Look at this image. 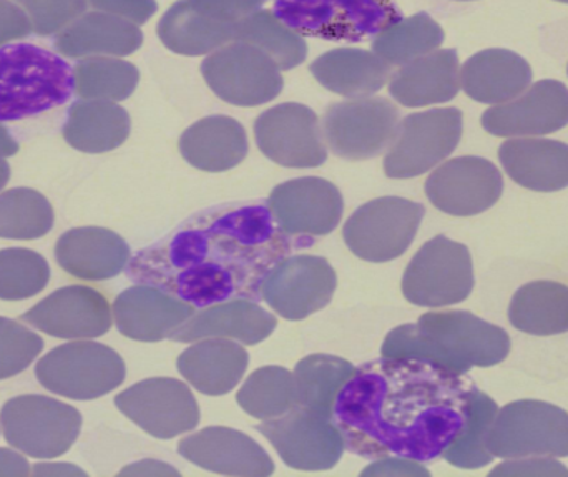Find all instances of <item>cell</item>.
I'll return each instance as SVG.
<instances>
[{"label": "cell", "mask_w": 568, "mask_h": 477, "mask_svg": "<svg viewBox=\"0 0 568 477\" xmlns=\"http://www.w3.org/2000/svg\"><path fill=\"white\" fill-rule=\"evenodd\" d=\"M476 386L429 359L386 358L356 368L334 405L333 419L353 455L434 461L466 423Z\"/></svg>", "instance_id": "obj_2"}, {"label": "cell", "mask_w": 568, "mask_h": 477, "mask_svg": "<svg viewBox=\"0 0 568 477\" xmlns=\"http://www.w3.org/2000/svg\"><path fill=\"white\" fill-rule=\"evenodd\" d=\"M509 322L534 336L568 332V286L557 282H532L517 290L509 306Z\"/></svg>", "instance_id": "obj_35"}, {"label": "cell", "mask_w": 568, "mask_h": 477, "mask_svg": "<svg viewBox=\"0 0 568 477\" xmlns=\"http://www.w3.org/2000/svg\"><path fill=\"white\" fill-rule=\"evenodd\" d=\"M72 67L32 43L0 47V122H17L69 102Z\"/></svg>", "instance_id": "obj_4"}, {"label": "cell", "mask_w": 568, "mask_h": 477, "mask_svg": "<svg viewBox=\"0 0 568 477\" xmlns=\"http://www.w3.org/2000/svg\"><path fill=\"white\" fill-rule=\"evenodd\" d=\"M463 120V112L453 106L406 116L384 159L386 175L414 179L439 165L459 145Z\"/></svg>", "instance_id": "obj_12"}, {"label": "cell", "mask_w": 568, "mask_h": 477, "mask_svg": "<svg viewBox=\"0 0 568 477\" xmlns=\"http://www.w3.org/2000/svg\"><path fill=\"white\" fill-rule=\"evenodd\" d=\"M420 203L383 196L359 206L343 229L347 248L366 262L384 263L399 258L413 245L423 222Z\"/></svg>", "instance_id": "obj_10"}, {"label": "cell", "mask_w": 568, "mask_h": 477, "mask_svg": "<svg viewBox=\"0 0 568 477\" xmlns=\"http://www.w3.org/2000/svg\"><path fill=\"white\" fill-rule=\"evenodd\" d=\"M140 72L116 57H89L73 67V89L83 100L122 102L135 92Z\"/></svg>", "instance_id": "obj_40"}, {"label": "cell", "mask_w": 568, "mask_h": 477, "mask_svg": "<svg viewBox=\"0 0 568 477\" xmlns=\"http://www.w3.org/2000/svg\"><path fill=\"white\" fill-rule=\"evenodd\" d=\"M202 75L223 102L258 106L272 102L283 90L282 69L250 43H226L202 62Z\"/></svg>", "instance_id": "obj_11"}, {"label": "cell", "mask_w": 568, "mask_h": 477, "mask_svg": "<svg viewBox=\"0 0 568 477\" xmlns=\"http://www.w3.org/2000/svg\"><path fill=\"white\" fill-rule=\"evenodd\" d=\"M36 375L53 395L90 402L119 388L126 368L122 356L109 346L75 342L47 353L37 365Z\"/></svg>", "instance_id": "obj_7"}, {"label": "cell", "mask_w": 568, "mask_h": 477, "mask_svg": "<svg viewBox=\"0 0 568 477\" xmlns=\"http://www.w3.org/2000/svg\"><path fill=\"white\" fill-rule=\"evenodd\" d=\"M143 32L136 23L105 12L83 13L57 35L55 49L69 59L126 57L142 47Z\"/></svg>", "instance_id": "obj_28"}, {"label": "cell", "mask_w": 568, "mask_h": 477, "mask_svg": "<svg viewBox=\"0 0 568 477\" xmlns=\"http://www.w3.org/2000/svg\"><path fill=\"white\" fill-rule=\"evenodd\" d=\"M444 42L439 23L420 12L384 26L373 40V52L387 65L403 67L419 57L436 52Z\"/></svg>", "instance_id": "obj_37"}, {"label": "cell", "mask_w": 568, "mask_h": 477, "mask_svg": "<svg viewBox=\"0 0 568 477\" xmlns=\"http://www.w3.org/2000/svg\"><path fill=\"white\" fill-rule=\"evenodd\" d=\"M532 82V69L513 50L490 49L470 57L460 69L464 92L480 103L500 105L519 97Z\"/></svg>", "instance_id": "obj_30"}, {"label": "cell", "mask_w": 568, "mask_h": 477, "mask_svg": "<svg viewBox=\"0 0 568 477\" xmlns=\"http://www.w3.org/2000/svg\"><path fill=\"white\" fill-rule=\"evenodd\" d=\"M313 243L311 236L284 232L263 203L216 206L140 250L126 275L196 309L239 298L260 302L266 275Z\"/></svg>", "instance_id": "obj_1"}, {"label": "cell", "mask_w": 568, "mask_h": 477, "mask_svg": "<svg viewBox=\"0 0 568 477\" xmlns=\"http://www.w3.org/2000/svg\"><path fill=\"white\" fill-rule=\"evenodd\" d=\"M336 285V273L327 260L291 255L266 275L262 298L284 319L300 322L326 308Z\"/></svg>", "instance_id": "obj_18"}, {"label": "cell", "mask_w": 568, "mask_h": 477, "mask_svg": "<svg viewBox=\"0 0 568 477\" xmlns=\"http://www.w3.org/2000/svg\"><path fill=\"white\" fill-rule=\"evenodd\" d=\"M87 3L100 12L123 17L136 26L149 22L159 10V3L155 0H87Z\"/></svg>", "instance_id": "obj_47"}, {"label": "cell", "mask_w": 568, "mask_h": 477, "mask_svg": "<svg viewBox=\"0 0 568 477\" xmlns=\"http://www.w3.org/2000/svg\"><path fill=\"white\" fill-rule=\"evenodd\" d=\"M490 476L567 477L568 469L566 466L560 465L556 458H550V456H529V458H514L509 459V461L503 463V465L497 466V468L490 473Z\"/></svg>", "instance_id": "obj_46"}, {"label": "cell", "mask_w": 568, "mask_h": 477, "mask_svg": "<svg viewBox=\"0 0 568 477\" xmlns=\"http://www.w3.org/2000/svg\"><path fill=\"white\" fill-rule=\"evenodd\" d=\"M460 2H467V0H460Z\"/></svg>", "instance_id": "obj_54"}, {"label": "cell", "mask_w": 568, "mask_h": 477, "mask_svg": "<svg viewBox=\"0 0 568 477\" xmlns=\"http://www.w3.org/2000/svg\"><path fill=\"white\" fill-rule=\"evenodd\" d=\"M10 179V166L9 163L6 162V160L0 156V190L3 189V186L7 185V182H9Z\"/></svg>", "instance_id": "obj_52"}, {"label": "cell", "mask_w": 568, "mask_h": 477, "mask_svg": "<svg viewBox=\"0 0 568 477\" xmlns=\"http://www.w3.org/2000/svg\"><path fill=\"white\" fill-rule=\"evenodd\" d=\"M496 402L486 393L473 388L467 398L466 423L453 445L444 451L443 458L460 469H479L493 463L494 456L487 449V438L496 419Z\"/></svg>", "instance_id": "obj_39"}, {"label": "cell", "mask_w": 568, "mask_h": 477, "mask_svg": "<svg viewBox=\"0 0 568 477\" xmlns=\"http://www.w3.org/2000/svg\"><path fill=\"white\" fill-rule=\"evenodd\" d=\"M239 405L253 418H280L297 408L294 375L282 366H265L252 373L240 389Z\"/></svg>", "instance_id": "obj_41"}, {"label": "cell", "mask_w": 568, "mask_h": 477, "mask_svg": "<svg viewBox=\"0 0 568 477\" xmlns=\"http://www.w3.org/2000/svg\"><path fill=\"white\" fill-rule=\"evenodd\" d=\"M19 152V143L6 126L0 125V156H12Z\"/></svg>", "instance_id": "obj_51"}, {"label": "cell", "mask_w": 568, "mask_h": 477, "mask_svg": "<svg viewBox=\"0 0 568 477\" xmlns=\"http://www.w3.org/2000/svg\"><path fill=\"white\" fill-rule=\"evenodd\" d=\"M55 258L62 270L75 278L103 282L129 266L130 246L112 230L83 226L60 236Z\"/></svg>", "instance_id": "obj_26"}, {"label": "cell", "mask_w": 568, "mask_h": 477, "mask_svg": "<svg viewBox=\"0 0 568 477\" xmlns=\"http://www.w3.org/2000/svg\"><path fill=\"white\" fill-rule=\"evenodd\" d=\"M179 453L199 468L225 476H272L275 463L268 453L245 433L212 426L186 436Z\"/></svg>", "instance_id": "obj_23"}, {"label": "cell", "mask_w": 568, "mask_h": 477, "mask_svg": "<svg viewBox=\"0 0 568 477\" xmlns=\"http://www.w3.org/2000/svg\"><path fill=\"white\" fill-rule=\"evenodd\" d=\"M354 373L356 368L337 356H306L297 363L293 373L297 406L333 418L337 396Z\"/></svg>", "instance_id": "obj_36"}, {"label": "cell", "mask_w": 568, "mask_h": 477, "mask_svg": "<svg viewBox=\"0 0 568 477\" xmlns=\"http://www.w3.org/2000/svg\"><path fill=\"white\" fill-rule=\"evenodd\" d=\"M276 325L275 316L253 300H230L195 313L170 335V339L193 343L206 338H232L245 345H256L272 336Z\"/></svg>", "instance_id": "obj_25"}, {"label": "cell", "mask_w": 568, "mask_h": 477, "mask_svg": "<svg viewBox=\"0 0 568 477\" xmlns=\"http://www.w3.org/2000/svg\"><path fill=\"white\" fill-rule=\"evenodd\" d=\"M130 126L123 106L105 100H82L70 106L63 139L79 152H112L129 139Z\"/></svg>", "instance_id": "obj_34"}, {"label": "cell", "mask_w": 568, "mask_h": 477, "mask_svg": "<svg viewBox=\"0 0 568 477\" xmlns=\"http://www.w3.org/2000/svg\"><path fill=\"white\" fill-rule=\"evenodd\" d=\"M32 22L37 35L49 37L75 22L87 10V0H16Z\"/></svg>", "instance_id": "obj_45"}, {"label": "cell", "mask_w": 568, "mask_h": 477, "mask_svg": "<svg viewBox=\"0 0 568 477\" xmlns=\"http://www.w3.org/2000/svg\"><path fill=\"white\" fill-rule=\"evenodd\" d=\"M460 89L459 55L456 50H436L400 67L390 75L389 92L404 106L450 102Z\"/></svg>", "instance_id": "obj_27"}, {"label": "cell", "mask_w": 568, "mask_h": 477, "mask_svg": "<svg viewBox=\"0 0 568 477\" xmlns=\"http://www.w3.org/2000/svg\"><path fill=\"white\" fill-rule=\"evenodd\" d=\"M180 373L196 389L209 396L232 392L245 376L250 355L243 346L223 338H206L180 355Z\"/></svg>", "instance_id": "obj_32"}, {"label": "cell", "mask_w": 568, "mask_h": 477, "mask_svg": "<svg viewBox=\"0 0 568 477\" xmlns=\"http://www.w3.org/2000/svg\"><path fill=\"white\" fill-rule=\"evenodd\" d=\"M50 280L47 260L33 250H0V300L20 302L32 298Z\"/></svg>", "instance_id": "obj_43"}, {"label": "cell", "mask_w": 568, "mask_h": 477, "mask_svg": "<svg viewBox=\"0 0 568 477\" xmlns=\"http://www.w3.org/2000/svg\"><path fill=\"white\" fill-rule=\"evenodd\" d=\"M33 475L43 476V475H85V473L80 471V469L73 468L72 465H37L36 469H33Z\"/></svg>", "instance_id": "obj_50"}, {"label": "cell", "mask_w": 568, "mask_h": 477, "mask_svg": "<svg viewBox=\"0 0 568 477\" xmlns=\"http://www.w3.org/2000/svg\"><path fill=\"white\" fill-rule=\"evenodd\" d=\"M557 2L568 3V0H557Z\"/></svg>", "instance_id": "obj_53"}, {"label": "cell", "mask_w": 568, "mask_h": 477, "mask_svg": "<svg viewBox=\"0 0 568 477\" xmlns=\"http://www.w3.org/2000/svg\"><path fill=\"white\" fill-rule=\"evenodd\" d=\"M115 406L153 438L172 439L192 432L200 423V408L185 383L152 378L136 383L115 398Z\"/></svg>", "instance_id": "obj_17"}, {"label": "cell", "mask_w": 568, "mask_h": 477, "mask_svg": "<svg viewBox=\"0 0 568 477\" xmlns=\"http://www.w3.org/2000/svg\"><path fill=\"white\" fill-rule=\"evenodd\" d=\"M504 192L503 173L480 156H457L426 180V195L447 215L474 216L487 212Z\"/></svg>", "instance_id": "obj_19"}, {"label": "cell", "mask_w": 568, "mask_h": 477, "mask_svg": "<svg viewBox=\"0 0 568 477\" xmlns=\"http://www.w3.org/2000/svg\"><path fill=\"white\" fill-rule=\"evenodd\" d=\"M256 432L272 443L290 468L300 471L334 468L346 449L333 418L300 406L280 418L266 419L256 426Z\"/></svg>", "instance_id": "obj_15"}, {"label": "cell", "mask_w": 568, "mask_h": 477, "mask_svg": "<svg viewBox=\"0 0 568 477\" xmlns=\"http://www.w3.org/2000/svg\"><path fill=\"white\" fill-rule=\"evenodd\" d=\"M509 352L503 328L456 309L426 313L413 325L397 326L381 348L386 358L429 359L457 375L499 365Z\"/></svg>", "instance_id": "obj_3"}, {"label": "cell", "mask_w": 568, "mask_h": 477, "mask_svg": "<svg viewBox=\"0 0 568 477\" xmlns=\"http://www.w3.org/2000/svg\"><path fill=\"white\" fill-rule=\"evenodd\" d=\"M266 0H179L160 19L156 32L166 49L200 57L235 42L240 22Z\"/></svg>", "instance_id": "obj_5"}, {"label": "cell", "mask_w": 568, "mask_h": 477, "mask_svg": "<svg viewBox=\"0 0 568 477\" xmlns=\"http://www.w3.org/2000/svg\"><path fill=\"white\" fill-rule=\"evenodd\" d=\"M494 458L568 456V413L550 403L523 399L497 412L487 438Z\"/></svg>", "instance_id": "obj_8"}, {"label": "cell", "mask_w": 568, "mask_h": 477, "mask_svg": "<svg viewBox=\"0 0 568 477\" xmlns=\"http://www.w3.org/2000/svg\"><path fill=\"white\" fill-rule=\"evenodd\" d=\"M499 159L507 175L532 192H559L568 186V145L549 139L504 142Z\"/></svg>", "instance_id": "obj_29"}, {"label": "cell", "mask_w": 568, "mask_h": 477, "mask_svg": "<svg viewBox=\"0 0 568 477\" xmlns=\"http://www.w3.org/2000/svg\"><path fill=\"white\" fill-rule=\"evenodd\" d=\"M278 17L291 29L326 39H361L400 19L393 0H280Z\"/></svg>", "instance_id": "obj_14"}, {"label": "cell", "mask_w": 568, "mask_h": 477, "mask_svg": "<svg viewBox=\"0 0 568 477\" xmlns=\"http://www.w3.org/2000/svg\"><path fill=\"white\" fill-rule=\"evenodd\" d=\"M399 110L383 97H361L333 103L324 115V136L334 155L369 160L393 145Z\"/></svg>", "instance_id": "obj_13"}, {"label": "cell", "mask_w": 568, "mask_h": 477, "mask_svg": "<svg viewBox=\"0 0 568 477\" xmlns=\"http://www.w3.org/2000/svg\"><path fill=\"white\" fill-rule=\"evenodd\" d=\"M255 139L263 155L287 169H314L327 160L320 119L310 106L282 103L255 122Z\"/></svg>", "instance_id": "obj_16"}, {"label": "cell", "mask_w": 568, "mask_h": 477, "mask_svg": "<svg viewBox=\"0 0 568 477\" xmlns=\"http://www.w3.org/2000/svg\"><path fill=\"white\" fill-rule=\"evenodd\" d=\"M568 125V89L542 80L510 102L486 110L483 126L496 136H539Z\"/></svg>", "instance_id": "obj_22"}, {"label": "cell", "mask_w": 568, "mask_h": 477, "mask_svg": "<svg viewBox=\"0 0 568 477\" xmlns=\"http://www.w3.org/2000/svg\"><path fill=\"white\" fill-rule=\"evenodd\" d=\"M43 339L13 319L0 316V379L12 378L42 353Z\"/></svg>", "instance_id": "obj_44"}, {"label": "cell", "mask_w": 568, "mask_h": 477, "mask_svg": "<svg viewBox=\"0 0 568 477\" xmlns=\"http://www.w3.org/2000/svg\"><path fill=\"white\" fill-rule=\"evenodd\" d=\"M180 153L203 172H226L248 155V136L242 123L232 116H206L185 130L180 139Z\"/></svg>", "instance_id": "obj_31"}, {"label": "cell", "mask_w": 568, "mask_h": 477, "mask_svg": "<svg viewBox=\"0 0 568 477\" xmlns=\"http://www.w3.org/2000/svg\"><path fill=\"white\" fill-rule=\"evenodd\" d=\"M53 209L32 189L7 190L0 195V238L36 240L53 226Z\"/></svg>", "instance_id": "obj_42"}, {"label": "cell", "mask_w": 568, "mask_h": 477, "mask_svg": "<svg viewBox=\"0 0 568 477\" xmlns=\"http://www.w3.org/2000/svg\"><path fill=\"white\" fill-rule=\"evenodd\" d=\"M32 22L26 10L12 0H0V47L10 40L26 39L32 33Z\"/></svg>", "instance_id": "obj_48"}, {"label": "cell", "mask_w": 568, "mask_h": 477, "mask_svg": "<svg viewBox=\"0 0 568 477\" xmlns=\"http://www.w3.org/2000/svg\"><path fill=\"white\" fill-rule=\"evenodd\" d=\"M235 40L255 45L272 57L282 70L294 69L307 55L303 35L291 29L273 10L260 9L245 17L236 29Z\"/></svg>", "instance_id": "obj_38"}, {"label": "cell", "mask_w": 568, "mask_h": 477, "mask_svg": "<svg viewBox=\"0 0 568 477\" xmlns=\"http://www.w3.org/2000/svg\"><path fill=\"white\" fill-rule=\"evenodd\" d=\"M268 209L290 235L323 236L339 225L344 202L334 183L304 176L276 186L270 195Z\"/></svg>", "instance_id": "obj_20"}, {"label": "cell", "mask_w": 568, "mask_h": 477, "mask_svg": "<svg viewBox=\"0 0 568 477\" xmlns=\"http://www.w3.org/2000/svg\"><path fill=\"white\" fill-rule=\"evenodd\" d=\"M30 465L19 453L0 448V476H29Z\"/></svg>", "instance_id": "obj_49"}, {"label": "cell", "mask_w": 568, "mask_h": 477, "mask_svg": "<svg viewBox=\"0 0 568 477\" xmlns=\"http://www.w3.org/2000/svg\"><path fill=\"white\" fill-rule=\"evenodd\" d=\"M314 79L331 92L347 99H361L379 92L390 79V65L369 50H329L310 67Z\"/></svg>", "instance_id": "obj_33"}, {"label": "cell", "mask_w": 568, "mask_h": 477, "mask_svg": "<svg viewBox=\"0 0 568 477\" xmlns=\"http://www.w3.org/2000/svg\"><path fill=\"white\" fill-rule=\"evenodd\" d=\"M0 426L12 448L30 458L52 459L79 439L82 415L49 396L23 395L3 405Z\"/></svg>", "instance_id": "obj_6"}, {"label": "cell", "mask_w": 568, "mask_h": 477, "mask_svg": "<svg viewBox=\"0 0 568 477\" xmlns=\"http://www.w3.org/2000/svg\"><path fill=\"white\" fill-rule=\"evenodd\" d=\"M196 308L152 285H136L113 303L116 328L135 342H162L195 315Z\"/></svg>", "instance_id": "obj_24"}, {"label": "cell", "mask_w": 568, "mask_h": 477, "mask_svg": "<svg viewBox=\"0 0 568 477\" xmlns=\"http://www.w3.org/2000/svg\"><path fill=\"white\" fill-rule=\"evenodd\" d=\"M474 290L469 248L439 235L424 243L407 265L403 293L407 302L427 308L457 305Z\"/></svg>", "instance_id": "obj_9"}, {"label": "cell", "mask_w": 568, "mask_h": 477, "mask_svg": "<svg viewBox=\"0 0 568 477\" xmlns=\"http://www.w3.org/2000/svg\"><path fill=\"white\" fill-rule=\"evenodd\" d=\"M22 319L60 339L99 338L112 328V312L105 296L83 285L57 290Z\"/></svg>", "instance_id": "obj_21"}]
</instances>
